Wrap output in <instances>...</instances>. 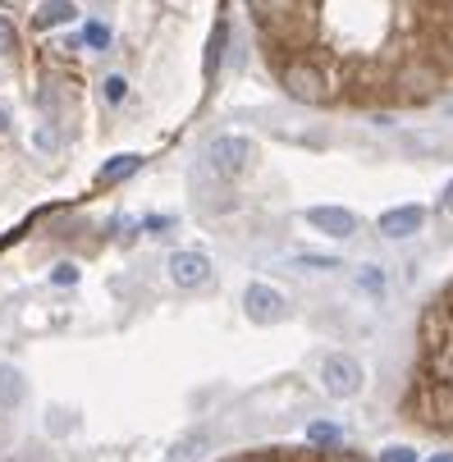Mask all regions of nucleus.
Returning <instances> with one entry per match:
<instances>
[{
    "label": "nucleus",
    "mask_w": 453,
    "mask_h": 462,
    "mask_svg": "<svg viewBox=\"0 0 453 462\" xmlns=\"http://www.w3.org/2000/svg\"><path fill=\"white\" fill-rule=\"evenodd\" d=\"M421 225H426V211H421V207H390V211L375 220V234L403 243V238H412Z\"/></svg>",
    "instance_id": "9"
},
{
    "label": "nucleus",
    "mask_w": 453,
    "mask_h": 462,
    "mask_svg": "<svg viewBox=\"0 0 453 462\" xmlns=\"http://www.w3.org/2000/svg\"><path fill=\"white\" fill-rule=\"evenodd\" d=\"M302 220H307L316 234H326V238H353V234H357V216L344 211V207H307Z\"/></svg>",
    "instance_id": "8"
},
{
    "label": "nucleus",
    "mask_w": 453,
    "mask_h": 462,
    "mask_svg": "<svg viewBox=\"0 0 453 462\" xmlns=\"http://www.w3.org/2000/svg\"><path fill=\"white\" fill-rule=\"evenodd\" d=\"M170 280L179 289H207L211 284V256L207 252H174L170 256Z\"/></svg>",
    "instance_id": "7"
},
{
    "label": "nucleus",
    "mask_w": 453,
    "mask_h": 462,
    "mask_svg": "<svg viewBox=\"0 0 453 462\" xmlns=\"http://www.w3.org/2000/svg\"><path fill=\"white\" fill-rule=\"evenodd\" d=\"M74 280H79L74 266H60V271H55V284H74Z\"/></svg>",
    "instance_id": "16"
},
{
    "label": "nucleus",
    "mask_w": 453,
    "mask_h": 462,
    "mask_svg": "<svg viewBox=\"0 0 453 462\" xmlns=\"http://www.w3.org/2000/svg\"><path fill=\"white\" fill-rule=\"evenodd\" d=\"M403 412L430 435H453V280L426 302L417 320V357Z\"/></svg>",
    "instance_id": "3"
},
{
    "label": "nucleus",
    "mask_w": 453,
    "mask_h": 462,
    "mask_svg": "<svg viewBox=\"0 0 453 462\" xmlns=\"http://www.w3.org/2000/svg\"><path fill=\"white\" fill-rule=\"evenodd\" d=\"M320 384H326L330 399H357V393L366 389V371L353 353H330L326 362H320Z\"/></svg>",
    "instance_id": "4"
},
{
    "label": "nucleus",
    "mask_w": 453,
    "mask_h": 462,
    "mask_svg": "<svg viewBox=\"0 0 453 462\" xmlns=\"http://www.w3.org/2000/svg\"><path fill=\"white\" fill-rule=\"evenodd\" d=\"M380 462H417V448H408V444H390L380 453Z\"/></svg>",
    "instance_id": "13"
},
{
    "label": "nucleus",
    "mask_w": 453,
    "mask_h": 462,
    "mask_svg": "<svg viewBox=\"0 0 453 462\" xmlns=\"http://www.w3.org/2000/svg\"><path fill=\"white\" fill-rule=\"evenodd\" d=\"M307 439H311V444H335L339 430H335L330 421H316V426H307Z\"/></svg>",
    "instance_id": "12"
},
{
    "label": "nucleus",
    "mask_w": 453,
    "mask_h": 462,
    "mask_svg": "<svg viewBox=\"0 0 453 462\" xmlns=\"http://www.w3.org/2000/svg\"><path fill=\"white\" fill-rule=\"evenodd\" d=\"M326 462H371V457L353 453V448H326Z\"/></svg>",
    "instance_id": "14"
},
{
    "label": "nucleus",
    "mask_w": 453,
    "mask_h": 462,
    "mask_svg": "<svg viewBox=\"0 0 453 462\" xmlns=\"http://www.w3.org/2000/svg\"><path fill=\"white\" fill-rule=\"evenodd\" d=\"M252 156H256V147H252L247 138H234V134L216 138V143H211V152H207V161H211V170H216L220 179L243 174V170L252 165Z\"/></svg>",
    "instance_id": "5"
},
{
    "label": "nucleus",
    "mask_w": 453,
    "mask_h": 462,
    "mask_svg": "<svg viewBox=\"0 0 453 462\" xmlns=\"http://www.w3.org/2000/svg\"><path fill=\"white\" fill-rule=\"evenodd\" d=\"M23 393H28V380H23V371H19L14 362H0V408H5V412H14V408L23 403Z\"/></svg>",
    "instance_id": "10"
},
{
    "label": "nucleus",
    "mask_w": 453,
    "mask_h": 462,
    "mask_svg": "<svg viewBox=\"0 0 453 462\" xmlns=\"http://www.w3.org/2000/svg\"><path fill=\"white\" fill-rule=\"evenodd\" d=\"M426 462H453V453H435V457H426Z\"/></svg>",
    "instance_id": "18"
},
{
    "label": "nucleus",
    "mask_w": 453,
    "mask_h": 462,
    "mask_svg": "<svg viewBox=\"0 0 453 462\" xmlns=\"http://www.w3.org/2000/svg\"><path fill=\"white\" fill-rule=\"evenodd\" d=\"M243 311L252 325H275V320H284V293L271 284H252L243 293Z\"/></svg>",
    "instance_id": "6"
},
{
    "label": "nucleus",
    "mask_w": 453,
    "mask_h": 462,
    "mask_svg": "<svg viewBox=\"0 0 453 462\" xmlns=\"http://www.w3.org/2000/svg\"><path fill=\"white\" fill-rule=\"evenodd\" d=\"M266 79L298 106L426 110L453 92V0H243Z\"/></svg>",
    "instance_id": "2"
},
{
    "label": "nucleus",
    "mask_w": 453,
    "mask_h": 462,
    "mask_svg": "<svg viewBox=\"0 0 453 462\" xmlns=\"http://www.w3.org/2000/svg\"><path fill=\"white\" fill-rule=\"evenodd\" d=\"M444 211H453V179H448V188H444V202H439Z\"/></svg>",
    "instance_id": "17"
},
{
    "label": "nucleus",
    "mask_w": 453,
    "mask_h": 462,
    "mask_svg": "<svg viewBox=\"0 0 453 462\" xmlns=\"http://www.w3.org/2000/svg\"><path fill=\"white\" fill-rule=\"evenodd\" d=\"M353 284L366 293V298H384V289H390V280H384V271L380 266H371V261H366V266H357L353 271Z\"/></svg>",
    "instance_id": "11"
},
{
    "label": "nucleus",
    "mask_w": 453,
    "mask_h": 462,
    "mask_svg": "<svg viewBox=\"0 0 453 462\" xmlns=\"http://www.w3.org/2000/svg\"><path fill=\"white\" fill-rule=\"evenodd\" d=\"M234 462H284L280 453H266V448H256V453H243V457H234Z\"/></svg>",
    "instance_id": "15"
},
{
    "label": "nucleus",
    "mask_w": 453,
    "mask_h": 462,
    "mask_svg": "<svg viewBox=\"0 0 453 462\" xmlns=\"http://www.w3.org/2000/svg\"><path fill=\"white\" fill-rule=\"evenodd\" d=\"M243 0H0V238L51 188L101 170L83 152L161 134L216 97Z\"/></svg>",
    "instance_id": "1"
}]
</instances>
